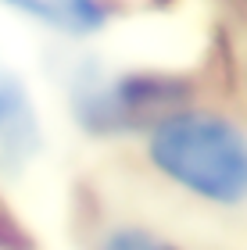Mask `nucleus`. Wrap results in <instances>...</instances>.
<instances>
[{"label":"nucleus","instance_id":"obj_1","mask_svg":"<svg viewBox=\"0 0 247 250\" xmlns=\"http://www.w3.org/2000/svg\"><path fill=\"white\" fill-rule=\"evenodd\" d=\"M147 154L165 179L208 204L247 200V132L226 115L179 107L151 129Z\"/></svg>","mask_w":247,"mask_h":250},{"label":"nucleus","instance_id":"obj_2","mask_svg":"<svg viewBox=\"0 0 247 250\" xmlns=\"http://www.w3.org/2000/svg\"><path fill=\"white\" fill-rule=\"evenodd\" d=\"M72 115L93 136H126L136 129H154L165 115L186 107L190 86L172 75L154 72H104L97 64L75 68Z\"/></svg>","mask_w":247,"mask_h":250},{"label":"nucleus","instance_id":"obj_3","mask_svg":"<svg viewBox=\"0 0 247 250\" xmlns=\"http://www.w3.org/2000/svg\"><path fill=\"white\" fill-rule=\"evenodd\" d=\"M40 118L29 86L15 72L0 68V168L22 172L40 150Z\"/></svg>","mask_w":247,"mask_h":250},{"label":"nucleus","instance_id":"obj_4","mask_svg":"<svg viewBox=\"0 0 247 250\" xmlns=\"http://www.w3.org/2000/svg\"><path fill=\"white\" fill-rule=\"evenodd\" d=\"M0 4L40 21L43 29L58 32V36H68V40L97 36L111 21L108 0H0Z\"/></svg>","mask_w":247,"mask_h":250},{"label":"nucleus","instance_id":"obj_5","mask_svg":"<svg viewBox=\"0 0 247 250\" xmlns=\"http://www.w3.org/2000/svg\"><path fill=\"white\" fill-rule=\"evenodd\" d=\"M100 250H183V247H176L172 240H165L151 229H140V225H118L104 236Z\"/></svg>","mask_w":247,"mask_h":250},{"label":"nucleus","instance_id":"obj_6","mask_svg":"<svg viewBox=\"0 0 247 250\" xmlns=\"http://www.w3.org/2000/svg\"><path fill=\"white\" fill-rule=\"evenodd\" d=\"M244 4H247V0H244Z\"/></svg>","mask_w":247,"mask_h":250}]
</instances>
